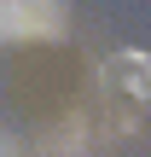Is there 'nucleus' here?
Segmentation results:
<instances>
[{"label":"nucleus","instance_id":"f257e3e1","mask_svg":"<svg viewBox=\"0 0 151 157\" xmlns=\"http://www.w3.org/2000/svg\"><path fill=\"white\" fill-rule=\"evenodd\" d=\"M64 0H0V41H58Z\"/></svg>","mask_w":151,"mask_h":157},{"label":"nucleus","instance_id":"f03ea898","mask_svg":"<svg viewBox=\"0 0 151 157\" xmlns=\"http://www.w3.org/2000/svg\"><path fill=\"white\" fill-rule=\"evenodd\" d=\"M105 82H111L116 93H128L134 105H151V58L140 52V47L111 52V58H105Z\"/></svg>","mask_w":151,"mask_h":157}]
</instances>
